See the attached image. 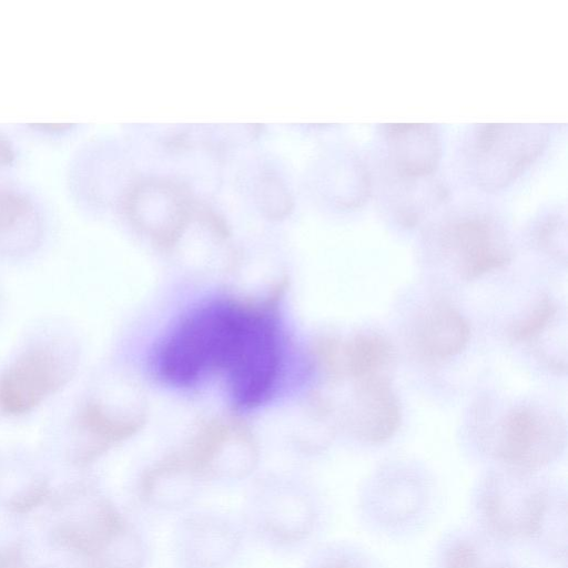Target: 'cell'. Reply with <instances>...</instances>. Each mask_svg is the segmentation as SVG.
<instances>
[{
  "instance_id": "cell-8",
  "label": "cell",
  "mask_w": 568,
  "mask_h": 568,
  "mask_svg": "<svg viewBox=\"0 0 568 568\" xmlns=\"http://www.w3.org/2000/svg\"><path fill=\"white\" fill-rule=\"evenodd\" d=\"M471 328L467 318L452 304L435 301L417 316L413 344L418 354L432 362H444L467 347Z\"/></svg>"
},
{
  "instance_id": "cell-4",
  "label": "cell",
  "mask_w": 568,
  "mask_h": 568,
  "mask_svg": "<svg viewBox=\"0 0 568 568\" xmlns=\"http://www.w3.org/2000/svg\"><path fill=\"white\" fill-rule=\"evenodd\" d=\"M74 371L73 356L60 345L30 347L0 375V413L18 417L32 412L67 385Z\"/></svg>"
},
{
  "instance_id": "cell-20",
  "label": "cell",
  "mask_w": 568,
  "mask_h": 568,
  "mask_svg": "<svg viewBox=\"0 0 568 568\" xmlns=\"http://www.w3.org/2000/svg\"><path fill=\"white\" fill-rule=\"evenodd\" d=\"M487 568H506V567H500V566H491V567H487Z\"/></svg>"
},
{
  "instance_id": "cell-7",
  "label": "cell",
  "mask_w": 568,
  "mask_h": 568,
  "mask_svg": "<svg viewBox=\"0 0 568 568\" xmlns=\"http://www.w3.org/2000/svg\"><path fill=\"white\" fill-rule=\"evenodd\" d=\"M456 254L464 278L474 281L504 268L511 260L496 225L486 217H465L453 223L445 236Z\"/></svg>"
},
{
  "instance_id": "cell-17",
  "label": "cell",
  "mask_w": 568,
  "mask_h": 568,
  "mask_svg": "<svg viewBox=\"0 0 568 568\" xmlns=\"http://www.w3.org/2000/svg\"><path fill=\"white\" fill-rule=\"evenodd\" d=\"M560 230V225L557 221L547 222L542 227H540L538 233V243L539 245L549 252V254L560 256V248L558 244V231Z\"/></svg>"
},
{
  "instance_id": "cell-1",
  "label": "cell",
  "mask_w": 568,
  "mask_h": 568,
  "mask_svg": "<svg viewBox=\"0 0 568 568\" xmlns=\"http://www.w3.org/2000/svg\"><path fill=\"white\" fill-rule=\"evenodd\" d=\"M54 538L90 568H140L136 536L120 511L98 498L80 516L59 524Z\"/></svg>"
},
{
  "instance_id": "cell-6",
  "label": "cell",
  "mask_w": 568,
  "mask_h": 568,
  "mask_svg": "<svg viewBox=\"0 0 568 568\" xmlns=\"http://www.w3.org/2000/svg\"><path fill=\"white\" fill-rule=\"evenodd\" d=\"M403 412L399 398L385 375L357 381L349 409V432L358 440L379 445L400 428Z\"/></svg>"
},
{
  "instance_id": "cell-9",
  "label": "cell",
  "mask_w": 568,
  "mask_h": 568,
  "mask_svg": "<svg viewBox=\"0 0 568 568\" xmlns=\"http://www.w3.org/2000/svg\"><path fill=\"white\" fill-rule=\"evenodd\" d=\"M396 170L403 176L430 174L437 166L439 141L432 125L392 124L386 128Z\"/></svg>"
},
{
  "instance_id": "cell-19",
  "label": "cell",
  "mask_w": 568,
  "mask_h": 568,
  "mask_svg": "<svg viewBox=\"0 0 568 568\" xmlns=\"http://www.w3.org/2000/svg\"><path fill=\"white\" fill-rule=\"evenodd\" d=\"M318 568H361L355 562L348 559H333L329 560L323 565H321Z\"/></svg>"
},
{
  "instance_id": "cell-14",
  "label": "cell",
  "mask_w": 568,
  "mask_h": 568,
  "mask_svg": "<svg viewBox=\"0 0 568 568\" xmlns=\"http://www.w3.org/2000/svg\"><path fill=\"white\" fill-rule=\"evenodd\" d=\"M314 355L320 369L333 383L346 376L345 343L336 337H323L314 346Z\"/></svg>"
},
{
  "instance_id": "cell-12",
  "label": "cell",
  "mask_w": 568,
  "mask_h": 568,
  "mask_svg": "<svg viewBox=\"0 0 568 568\" xmlns=\"http://www.w3.org/2000/svg\"><path fill=\"white\" fill-rule=\"evenodd\" d=\"M29 209L16 194L0 192V248L18 253L29 244L22 237Z\"/></svg>"
},
{
  "instance_id": "cell-5",
  "label": "cell",
  "mask_w": 568,
  "mask_h": 568,
  "mask_svg": "<svg viewBox=\"0 0 568 568\" xmlns=\"http://www.w3.org/2000/svg\"><path fill=\"white\" fill-rule=\"evenodd\" d=\"M489 124L476 133L473 159L477 179L488 187H499L518 176L541 152L545 138L541 129Z\"/></svg>"
},
{
  "instance_id": "cell-3",
  "label": "cell",
  "mask_w": 568,
  "mask_h": 568,
  "mask_svg": "<svg viewBox=\"0 0 568 568\" xmlns=\"http://www.w3.org/2000/svg\"><path fill=\"white\" fill-rule=\"evenodd\" d=\"M566 438V425L557 415L520 406L503 418L485 448L507 468L532 473L561 454Z\"/></svg>"
},
{
  "instance_id": "cell-10",
  "label": "cell",
  "mask_w": 568,
  "mask_h": 568,
  "mask_svg": "<svg viewBox=\"0 0 568 568\" xmlns=\"http://www.w3.org/2000/svg\"><path fill=\"white\" fill-rule=\"evenodd\" d=\"M75 423L85 442L77 458L85 463L99 456L112 444L129 437L138 428L136 420L116 418L97 400H90L82 406Z\"/></svg>"
},
{
  "instance_id": "cell-15",
  "label": "cell",
  "mask_w": 568,
  "mask_h": 568,
  "mask_svg": "<svg viewBox=\"0 0 568 568\" xmlns=\"http://www.w3.org/2000/svg\"><path fill=\"white\" fill-rule=\"evenodd\" d=\"M49 495V487L44 483H37L14 497L10 503V508L14 513H28L44 503Z\"/></svg>"
},
{
  "instance_id": "cell-2",
  "label": "cell",
  "mask_w": 568,
  "mask_h": 568,
  "mask_svg": "<svg viewBox=\"0 0 568 568\" xmlns=\"http://www.w3.org/2000/svg\"><path fill=\"white\" fill-rule=\"evenodd\" d=\"M487 479L479 498L485 526L491 535L518 540L539 534L549 508V497L526 471L507 469Z\"/></svg>"
},
{
  "instance_id": "cell-13",
  "label": "cell",
  "mask_w": 568,
  "mask_h": 568,
  "mask_svg": "<svg viewBox=\"0 0 568 568\" xmlns=\"http://www.w3.org/2000/svg\"><path fill=\"white\" fill-rule=\"evenodd\" d=\"M557 305L548 297H541L534 308L509 328V337L515 343H530L537 339L554 322Z\"/></svg>"
},
{
  "instance_id": "cell-16",
  "label": "cell",
  "mask_w": 568,
  "mask_h": 568,
  "mask_svg": "<svg viewBox=\"0 0 568 568\" xmlns=\"http://www.w3.org/2000/svg\"><path fill=\"white\" fill-rule=\"evenodd\" d=\"M478 552L476 548L467 542H458L453 546L445 558L446 568H478Z\"/></svg>"
},
{
  "instance_id": "cell-11",
  "label": "cell",
  "mask_w": 568,
  "mask_h": 568,
  "mask_svg": "<svg viewBox=\"0 0 568 568\" xmlns=\"http://www.w3.org/2000/svg\"><path fill=\"white\" fill-rule=\"evenodd\" d=\"M395 348L379 334H358L345 343L347 376L356 381L379 375L394 359Z\"/></svg>"
},
{
  "instance_id": "cell-18",
  "label": "cell",
  "mask_w": 568,
  "mask_h": 568,
  "mask_svg": "<svg viewBox=\"0 0 568 568\" xmlns=\"http://www.w3.org/2000/svg\"><path fill=\"white\" fill-rule=\"evenodd\" d=\"M0 568H27L22 551L9 546L0 550Z\"/></svg>"
}]
</instances>
